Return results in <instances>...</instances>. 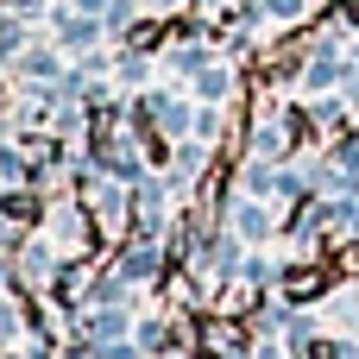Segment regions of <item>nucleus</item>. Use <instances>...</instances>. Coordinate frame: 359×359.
Masks as SVG:
<instances>
[{
  "instance_id": "1",
  "label": "nucleus",
  "mask_w": 359,
  "mask_h": 359,
  "mask_svg": "<svg viewBox=\"0 0 359 359\" xmlns=\"http://www.w3.org/2000/svg\"><path fill=\"white\" fill-rule=\"evenodd\" d=\"M284 290H290V297H316V290H322V271H316V265H309V271H290Z\"/></svg>"
}]
</instances>
